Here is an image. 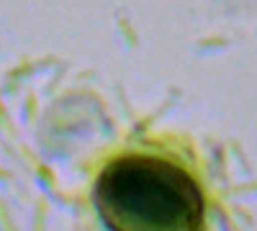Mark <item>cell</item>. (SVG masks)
<instances>
[{"instance_id": "1", "label": "cell", "mask_w": 257, "mask_h": 231, "mask_svg": "<svg viewBox=\"0 0 257 231\" xmlns=\"http://www.w3.org/2000/svg\"><path fill=\"white\" fill-rule=\"evenodd\" d=\"M95 208L111 231H203L201 185L180 164L126 154L108 162L95 182Z\"/></svg>"}]
</instances>
